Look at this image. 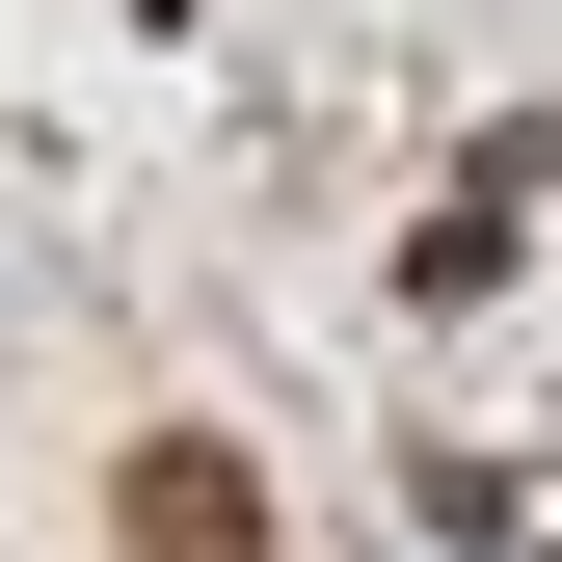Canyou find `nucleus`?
I'll list each match as a JSON object with an SVG mask.
<instances>
[{
  "instance_id": "obj_1",
  "label": "nucleus",
  "mask_w": 562,
  "mask_h": 562,
  "mask_svg": "<svg viewBox=\"0 0 562 562\" xmlns=\"http://www.w3.org/2000/svg\"><path fill=\"white\" fill-rule=\"evenodd\" d=\"M134 562H241V482H215V456H161V482H134Z\"/></svg>"
}]
</instances>
